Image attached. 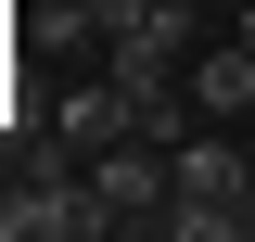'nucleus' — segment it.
<instances>
[{"label": "nucleus", "mask_w": 255, "mask_h": 242, "mask_svg": "<svg viewBox=\"0 0 255 242\" xmlns=\"http://www.w3.org/2000/svg\"><path fill=\"white\" fill-rule=\"evenodd\" d=\"M140 13H153V0H77V26H90V38H115V26H140Z\"/></svg>", "instance_id": "nucleus-5"}, {"label": "nucleus", "mask_w": 255, "mask_h": 242, "mask_svg": "<svg viewBox=\"0 0 255 242\" xmlns=\"http://www.w3.org/2000/svg\"><path fill=\"white\" fill-rule=\"evenodd\" d=\"M51 127H64V153L90 166V153H115L140 115H128V90H115V77H90V90H64V102H51Z\"/></svg>", "instance_id": "nucleus-4"}, {"label": "nucleus", "mask_w": 255, "mask_h": 242, "mask_svg": "<svg viewBox=\"0 0 255 242\" xmlns=\"http://www.w3.org/2000/svg\"><path fill=\"white\" fill-rule=\"evenodd\" d=\"M90 204H102V230H115V242L166 230V204H179V140H153V127H128L115 153H90Z\"/></svg>", "instance_id": "nucleus-2"}, {"label": "nucleus", "mask_w": 255, "mask_h": 242, "mask_svg": "<svg viewBox=\"0 0 255 242\" xmlns=\"http://www.w3.org/2000/svg\"><path fill=\"white\" fill-rule=\"evenodd\" d=\"M166 242H255V140H230V127H191L179 140Z\"/></svg>", "instance_id": "nucleus-1"}, {"label": "nucleus", "mask_w": 255, "mask_h": 242, "mask_svg": "<svg viewBox=\"0 0 255 242\" xmlns=\"http://www.w3.org/2000/svg\"><path fill=\"white\" fill-rule=\"evenodd\" d=\"M191 115H204V127H243L255 115V51H243V38L191 51Z\"/></svg>", "instance_id": "nucleus-3"}, {"label": "nucleus", "mask_w": 255, "mask_h": 242, "mask_svg": "<svg viewBox=\"0 0 255 242\" xmlns=\"http://www.w3.org/2000/svg\"><path fill=\"white\" fill-rule=\"evenodd\" d=\"M191 13H204V0H191Z\"/></svg>", "instance_id": "nucleus-7"}, {"label": "nucleus", "mask_w": 255, "mask_h": 242, "mask_svg": "<svg viewBox=\"0 0 255 242\" xmlns=\"http://www.w3.org/2000/svg\"><path fill=\"white\" fill-rule=\"evenodd\" d=\"M230 38H243V51H255V0H243V13H230Z\"/></svg>", "instance_id": "nucleus-6"}]
</instances>
